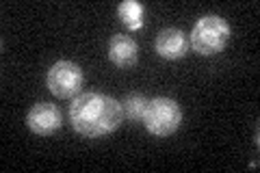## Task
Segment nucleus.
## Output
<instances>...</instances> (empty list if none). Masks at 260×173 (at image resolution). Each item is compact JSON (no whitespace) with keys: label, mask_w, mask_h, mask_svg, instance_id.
<instances>
[{"label":"nucleus","mask_w":260,"mask_h":173,"mask_svg":"<svg viewBox=\"0 0 260 173\" xmlns=\"http://www.w3.org/2000/svg\"><path fill=\"white\" fill-rule=\"evenodd\" d=\"M70 121L72 128L80 136L102 139L121 126L124 121V109L121 102L107 93H80L70 104Z\"/></svg>","instance_id":"1"},{"label":"nucleus","mask_w":260,"mask_h":173,"mask_svg":"<svg viewBox=\"0 0 260 173\" xmlns=\"http://www.w3.org/2000/svg\"><path fill=\"white\" fill-rule=\"evenodd\" d=\"M232 28L221 15H204L193 24L189 46L202 56H215L225 50Z\"/></svg>","instance_id":"2"},{"label":"nucleus","mask_w":260,"mask_h":173,"mask_svg":"<svg viewBox=\"0 0 260 173\" xmlns=\"http://www.w3.org/2000/svg\"><path fill=\"white\" fill-rule=\"evenodd\" d=\"M143 126L154 136H172L182 123V109L172 97H154L143 113Z\"/></svg>","instance_id":"3"},{"label":"nucleus","mask_w":260,"mask_h":173,"mask_svg":"<svg viewBox=\"0 0 260 173\" xmlns=\"http://www.w3.org/2000/svg\"><path fill=\"white\" fill-rule=\"evenodd\" d=\"M83 70L80 65L72 61H56L46 74V87L50 89V93L61 100H70V97L80 95L83 89Z\"/></svg>","instance_id":"4"},{"label":"nucleus","mask_w":260,"mask_h":173,"mask_svg":"<svg viewBox=\"0 0 260 173\" xmlns=\"http://www.w3.org/2000/svg\"><path fill=\"white\" fill-rule=\"evenodd\" d=\"M26 126L30 128V132H35L39 136H50L63 126L61 111L56 109V104L37 102L26 113Z\"/></svg>","instance_id":"5"},{"label":"nucleus","mask_w":260,"mask_h":173,"mask_svg":"<svg viewBox=\"0 0 260 173\" xmlns=\"http://www.w3.org/2000/svg\"><path fill=\"white\" fill-rule=\"evenodd\" d=\"M154 48H156V54L162 56V59L178 61L184 59L186 52H189V37L178 28H165L156 35Z\"/></svg>","instance_id":"6"},{"label":"nucleus","mask_w":260,"mask_h":173,"mask_svg":"<svg viewBox=\"0 0 260 173\" xmlns=\"http://www.w3.org/2000/svg\"><path fill=\"white\" fill-rule=\"evenodd\" d=\"M109 59L121 70L133 67L139 61V46L130 35H113L109 41Z\"/></svg>","instance_id":"7"},{"label":"nucleus","mask_w":260,"mask_h":173,"mask_svg":"<svg viewBox=\"0 0 260 173\" xmlns=\"http://www.w3.org/2000/svg\"><path fill=\"white\" fill-rule=\"evenodd\" d=\"M119 20L124 22V26L130 30H141L145 24V7L137 0H126L117 7Z\"/></svg>","instance_id":"8"},{"label":"nucleus","mask_w":260,"mask_h":173,"mask_svg":"<svg viewBox=\"0 0 260 173\" xmlns=\"http://www.w3.org/2000/svg\"><path fill=\"white\" fill-rule=\"evenodd\" d=\"M145 106H148V100L139 93H133V95H126L124 102H121V109H124V119L128 121H141L143 119V113H145Z\"/></svg>","instance_id":"9"}]
</instances>
